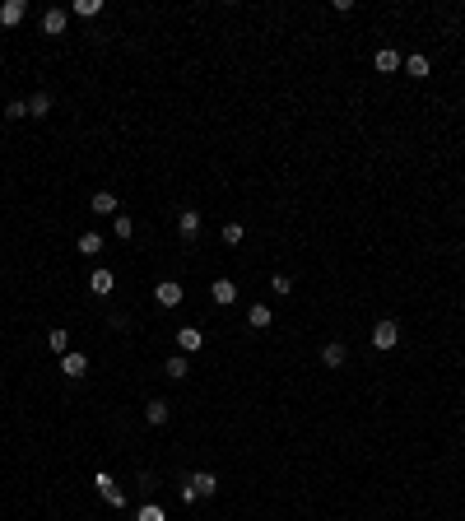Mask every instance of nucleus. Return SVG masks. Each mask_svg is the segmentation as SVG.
<instances>
[{
	"label": "nucleus",
	"instance_id": "1",
	"mask_svg": "<svg viewBox=\"0 0 465 521\" xmlns=\"http://www.w3.org/2000/svg\"><path fill=\"white\" fill-rule=\"evenodd\" d=\"M210 493H219V479L210 475V470H196V475L182 484V503H196V498H210Z\"/></svg>",
	"mask_w": 465,
	"mask_h": 521
},
{
	"label": "nucleus",
	"instance_id": "2",
	"mask_svg": "<svg viewBox=\"0 0 465 521\" xmlns=\"http://www.w3.org/2000/svg\"><path fill=\"white\" fill-rule=\"evenodd\" d=\"M400 344V326L391 322V317H382V322L372 326V349H396Z\"/></svg>",
	"mask_w": 465,
	"mask_h": 521
},
{
	"label": "nucleus",
	"instance_id": "3",
	"mask_svg": "<svg viewBox=\"0 0 465 521\" xmlns=\"http://www.w3.org/2000/svg\"><path fill=\"white\" fill-rule=\"evenodd\" d=\"M93 484H98V493H102L107 508H126V493L117 488V479H112V475H93Z\"/></svg>",
	"mask_w": 465,
	"mask_h": 521
},
{
	"label": "nucleus",
	"instance_id": "4",
	"mask_svg": "<svg viewBox=\"0 0 465 521\" xmlns=\"http://www.w3.org/2000/svg\"><path fill=\"white\" fill-rule=\"evenodd\" d=\"M23 14H28V5H23V0H5V5H0V28H19Z\"/></svg>",
	"mask_w": 465,
	"mask_h": 521
},
{
	"label": "nucleus",
	"instance_id": "5",
	"mask_svg": "<svg viewBox=\"0 0 465 521\" xmlns=\"http://www.w3.org/2000/svg\"><path fill=\"white\" fill-rule=\"evenodd\" d=\"M154 298H158V308H182V284L177 279H163V284L154 288Z\"/></svg>",
	"mask_w": 465,
	"mask_h": 521
},
{
	"label": "nucleus",
	"instance_id": "6",
	"mask_svg": "<svg viewBox=\"0 0 465 521\" xmlns=\"http://www.w3.org/2000/svg\"><path fill=\"white\" fill-rule=\"evenodd\" d=\"M66 23H70V10H47L42 14V33L47 37H61V33H66Z\"/></svg>",
	"mask_w": 465,
	"mask_h": 521
},
{
	"label": "nucleus",
	"instance_id": "7",
	"mask_svg": "<svg viewBox=\"0 0 465 521\" xmlns=\"http://www.w3.org/2000/svg\"><path fill=\"white\" fill-rule=\"evenodd\" d=\"M177 344H182V354H200V344H205L200 326H182V331H177Z\"/></svg>",
	"mask_w": 465,
	"mask_h": 521
},
{
	"label": "nucleus",
	"instance_id": "8",
	"mask_svg": "<svg viewBox=\"0 0 465 521\" xmlns=\"http://www.w3.org/2000/svg\"><path fill=\"white\" fill-rule=\"evenodd\" d=\"M372 66L382 70V75H391V70H400V66H405V61H400V52H391V47H382V52L372 56Z\"/></svg>",
	"mask_w": 465,
	"mask_h": 521
},
{
	"label": "nucleus",
	"instance_id": "9",
	"mask_svg": "<svg viewBox=\"0 0 465 521\" xmlns=\"http://www.w3.org/2000/svg\"><path fill=\"white\" fill-rule=\"evenodd\" d=\"M210 298L219 303V308H228L232 298H237V284H232V279H214V288H210Z\"/></svg>",
	"mask_w": 465,
	"mask_h": 521
},
{
	"label": "nucleus",
	"instance_id": "10",
	"mask_svg": "<svg viewBox=\"0 0 465 521\" xmlns=\"http://www.w3.org/2000/svg\"><path fill=\"white\" fill-rule=\"evenodd\" d=\"M167 414H172V410H167V400H149V405H144V423H154V428H163Z\"/></svg>",
	"mask_w": 465,
	"mask_h": 521
},
{
	"label": "nucleus",
	"instance_id": "11",
	"mask_svg": "<svg viewBox=\"0 0 465 521\" xmlns=\"http://www.w3.org/2000/svg\"><path fill=\"white\" fill-rule=\"evenodd\" d=\"M344 358H349V349H344L340 340H331V344L322 349V363H326V368H344Z\"/></svg>",
	"mask_w": 465,
	"mask_h": 521
},
{
	"label": "nucleus",
	"instance_id": "12",
	"mask_svg": "<svg viewBox=\"0 0 465 521\" xmlns=\"http://www.w3.org/2000/svg\"><path fill=\"white\" fill-rule=\"evenodd\" d=\"M177 233L182 238H200V214L196 210H182L177 214Z\"/></svg>",
	"mask_w": 465,
	"mask_h": 521
},
{
	"label": "nucleus",
	"instance_id": "13",
	"mask_svg": "<svg viewBox=\"0 0 465 521\" xmlns=\"http://www.w3.org/2000/svg\"><path fill=\"white\" fill-rule=\"evenodd\" d=\"M61 373H66V377H84V373H89V358H84V354H66V358H61Z\"/></svg>",
	"mask_w": 465,
	"mask_h": 521
},
{
	"label": "nucleus",
	"instance_id": "14",
	"mask_svg": "<svg viewBox=\"0 0 465 521\" xmlns=\"http://www.w3.org/2000/svg\"><path fill=\"white\" fill-rule=\"evenodd\" d=\"M93 214H112V219H117V196H112V191H93Z\"/></svg>",
	"mask_w": 465,
	"mask_h": 521
},
{
	"label": "nucleus",
	"instance_id": "15",
	"mask_svg": "<svg viewBox=\"0 0 465 521\" xmlns=\"http://www.w3.org/2000/svg\"><path fill=\"white\" fill-rule=\"evenodd\" d=\"M89 288L98 293V298H107V293H112V270H93V275H89Z\"/></svg>",
	"mask_w": 465,
	"mask_h": 521
},
{
	"label": "nucleus",
	"instance_id": "16",
	"mask_svg": "<svg viewBox=\"0 0 465 521\" xmlns=\"http://www.w3.org/2000/svg\"><path fill=\"white\" fill-rule=\"evenodd\" d=\"M98 252H102V233H93V228L79 233V256H98Z\"/></svg>",
	"mask_w": 465,
	"mask_h": 521
},
{
	"label": "nucleus",
	"instance_id": "17",
	"mask_svg": "<svg viewBox=\"0 0 465 521\" xmlns=\"http://www.w3.org/2000/svg\"><path fill=\"white\" fill-rule=\"evenodd\" d=\"M247 322H252L256 331H266V326H270V303H252V312H247Z\"/></svg>",
	"mask_w": 465,
	"mask_h": 521
},
{
	"label": "nucleus",
	"instance_id": "18",
	"mask_svg": "<svg viewBox=\"0 0 465 521\" xmlns=\"http://www.w3.org/2000/svg\"><path fill=\"white\" fill-rule=\"evenodd\" d=\"M163 373H167V377H172V382H182V377H187V373H191V368H187V354H172V358H167V363H163Z\"/></svg>",
	"mask_w": 465,
	"mask_h": 521
},
{
	"label": "nucleus",
	"instance_id": "19",
	"mask_svg": "<svg viewBox=\"0 0 465 521\" xmlns=\"http://www.w3.org/2000/svg\"><path fill=\"white\" fill-rule=\"evenodd\" d=\"M47 349L66 358V354H70V331H52V335H47Z\"/></svg>",
	"mask_w": 465,
	"mask_h": 521
},
{
	"label": "nucleus",
	"instance_id": "20",
	"mask_svg": "<svg viewBox=\"0 0 465 521\" xmlns=\"http://www.w3.org/2000/svg\"><path fill=\"white\" fill-rule=\"evenodd\" d=\"M70 14H79V19H93V14H102V0H75V5H70Z\"/></svg>",
	"mask_w": 465,
	"mask_h": 521
},
{
	"label": "nucleus",
	"instance_id": "21",
	"mask_svg": "<svg viewBox=\"0 0 465 521\" xmlns=\"http://www.w3.org/2000/svg\"><path fill=\"white\" fill-rule=\"evenodd\" d=\"M52 112V93H33L28 98V117H47Z\"/></svg>",
	"mask_w": 465,
	"mask_h": 521
},
{
	"label": "nucleus",
	"instance_id": "22",
	"mask_svg": "<svg viewBox=\"0 0 465 521\" xmlns=\"http://www.w3.org/2000/svg\"><path fill=\"white\" fill-rule=\"evenodd\" d=\"M223 242H228V247H237V242H242V238H247V228H242V223H223Z\"/></svg>",
	"mask_w": 465,
	"mask_h": 521
},
{
	"label": "nucleus",
	"instance_id": "23",
	"mask_svg": "<svg viewBox=\"0 0 465 521\" xmlns=\"http://www.w3.org/2000/svg\"><path fill=\"white\" fill-rule=\"evenodd\" d=\"M112 233H117V238H122V242H126V238L135 233V223L126 219V214H117V219H112Z\"/></svg>",
	"mask_w": 465,
	"mask_h": 521
},
{
	"label": "nucleus",
	"instance_id": "24",
	"mask_svg": "<svg viewBox=\"0 0 465 521\" xmlns=\"http://www.w3.org/2000/svg\"><path fill=\"white\" fill-rule=\"evenodd\" d=\"M405 70H410L414 79H423V75H428V56H410V61H405Z\"/></svg>",
	"mask_w": 465,
	"mask_h": 521
},
{
	"label": "nucleus",
	"instance_id": "25",
	"mask_svg": "<svg viewBox=\"0 0 465 521\" xmlns=\"http://www.w3.org/2000/svg\"><path fill=\"white\" fill-rule=\"evenodd\" d=\"M140 521H167V512L158 508V503H144V508H140Z\"/></svg>",
	"mask_w": 465,
	"mask_h": 521
},
{
	"label": "nucleus",
	"instance_id": "26",
	"mask_svg": "<svg viewBox=\"0 0 465 521\" xmlns=\"http://www.w3.org/2000/svg\"><path fill=\"white\" fill-rule=\"evenodd\" d=\"M270 288H275V293H279V298H284V293H288V288H293V279H288V275H275V279H270Z\"/></svg>",
	"mask_w": 465,
	"mask_h": 521
},
{
	"label": "nucleus",
	"instance_id": "27",
	"mask_svg": "<svg viewBox=\"0 0 465 521\" xmlns=\"http://www.w3.org/2000/svg\"><path fill=\"white\" fill-rule=\"evenodd\" d=\"M5 117H10V122H19V117H28V103H10V107H5Z\"/></svg>",
	"mask_w": 465,
	"mask_h": 521
}]
</instances>
